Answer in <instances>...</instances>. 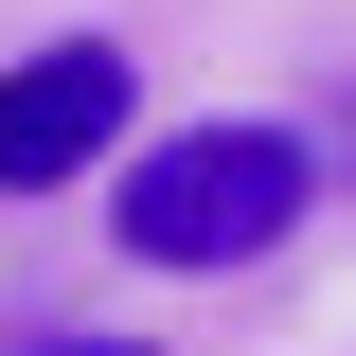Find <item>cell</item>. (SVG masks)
Listing matches in <instances>:
<instances>
[{"label":"cell","instance_id":"cell-1","mask_svg":"<svg viewBox=\"0 0 356 356\" xmlns=\"http://www.w3.org/2000/svg\"><path fill=\"white\" fill-rule=\"evenodd\" d=\"M321 196V143L303 125H161L107 161V232H125V267H267L285 232H303Z\"/></svg>","mask_w":356,"mask_h":356},{"label":"cell","instance_id":"cell-2","mask_svg":"<svg viewBox=\"0 0 356 356\" xmlns=\"http://www.w3.org/2000/svg\"><path fill=\"white\" fill-rule=\"evenodd\" d=\"M125 161V36H36L0 72V196H72Z\"/></svg>","mask_w":356,"mask_h":356},{"label":"cell","instance_id":"cell-3","mask_svg":"<svg viewBox=\"0 0 356 356\" xmlns=\"http://www.w3.org/2000/svg\"><path fill=\"white\" fill-rule=\"evenodd\" d=\"M36 356H161V339H36Z\"/></svg>","mask_w":356,"mask_h":356}]
</instances>
